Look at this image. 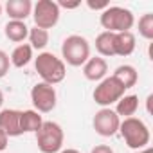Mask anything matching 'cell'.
<instances>
[{
    "instance_id": "obj_20",
    "label": "cell",
    "mask_w": 153,
    "mask_h": 153,
    "mask_svg": "<svg viewBox=\"0 0 153 153\" xmlns=\"http://www.w3.org/2000/svg\"><path fill=\"white\" fill-rule=\"evenodd\" d=\"M27 38H29V45L33 47V51L34 49L42 51L49 43V31L40 29V27H29V36Z\"/></svg>"
},
{
    "instance_id": "obj_10",
    "label": "cell",
    "mask_w": 153,
    "mask_h": 153,
    "mask_svg": "<svg viewBox=\"0 0 153 153\" xmlns=\"http://www.w3.org/2000/svg\"><path fill=\"white\" fill-rule=\"evenodd\" d=\"M20 114L22 110H16V108L0 110V130L7 137H20L24 133L20 126Z\"/></svg>"
},
{
    "instance_id": "obj_22",
    "label": "cell",
    "mask_w": 153,
    "mask_h": 153,
    "mask_svg": "<svg viewBox=\"0 0 153 153\" xmlns=\"http://www.w3.org/2000/svg\"><path fill=\"white\" fill-rule=\"evenodd\" d=\"M9 65H11V61H9V54H7L6 51L0 49V79H2L4 76L9 72Z\"/></svg>"
},
{
    "instance_id": "obj_23",
    "label": "cell",
    "mask_w": 153,
    "mask_h": 153,
    "mask_svg": "<svg viewBox=\"0 0 153 153\" xmlns=\"http://www.w3.org/2000/svg\"><path fill=\"white\" fill-rule=\"evenodd\" d=\"M87 6L94 11H105L110 4L106 2V0H101V2H94V0H87Z\"/></svg>"
},
{
    "instance_id": "obj_28",
    "label": "cell",
    "mask_w": 153,
    "mask_h": 153,
    "mask_svg": "<svg viewBox=\"0 0 153 153\" xmlns=\"http://www.w3.org/2000/svg\"><path fill=\"white\" fill-rule=\"evenodd\" d=\"M135 153H153V149H151V148H144V149H139V151H135Z\"/></svg>"
},
{
    "instance_id": "obj_2",
    "label": "cell",
    "mask_w": 153,
    "mask_h": 153,
    "mask_svg": "<svg viewBox=\"0 0 153 153\" xmlns=\"http://www.w3.org/2000/svg\"><path fill=\"white\" fill-rule=\"evenodd\" d=\"M119 133L124 139L126 146L131 148V149H135V151L148 148L149 139H151L149 128L146 126V123L142 119H137V117L123 119L121 124H119Z\"/></svg>"
},
{
    "instance_id": "obj_17",
    "label": "cell",
    "mask_w": 153,
    "mask_h": 153,
    "mask_svg": "<svg viewBox=\"0 0 153 153\" xmlns=\"http://www.w3.org/2000/svg\"><path fill=\"white\" fill-rule=\"evenodd\" d=\"M43 124L42 115L36 110H22L20 114V126L24 133H36L40 126Z\"/></svg>"
},
{
    "instance_id": "obj_3",
    "label": "cell",
    "mask_w": 153,
    "mask_h": 153,
    "mask_svg": "<svg viewBox=\"0 0 153 153\" xmlns=\"http://www.w3.org/2000/svg\"><path fill=\"white\" fill-rule=\"evenodd\" d=\"M90 58V43L81 34H70L61 43V59L70 67H81Z\"/></svg>"
},
{
    "instance_id": "obj_15",
    "label": "cell",
    "mask_w": 153,
    "mask_h": 153,
    "mask_svg": "<svg viewBox=\"0 0 153 153\" xmlns=\"http://www.w3.org/2000/svg\"><path fill=\"white\" fill-rule=\"evenodd\" d=\"M4 34L9 42L15 43H22L27 36H29V27L25 25V22H18V20H9L4 27Z\"/></svg>"
},
{
    "instance_id": "obj_7",
    "label": "cell",
    "mask_w": 153,
    "mask_h": 153,
    "mask_svg": "<svg viewBox=\"0 0 153 153\" xmlns=\"http://www.w3.org/2000/svg\"><path fill=\"white\" fill-rule=\"evenodd\" d=\"M59 15H61V9L58 7L56 2H52V0H38V2L33 6L34 27L49 31L59 22Z\"/></svg>"
},
{
    "instance_id": "obj_4",
    "label": "cell",
    "mask_w": 153,
    "mask_h": 153,
    "mask_svg": "<svg viewBox=\"0 0 153 153\" xmlns=\"http://www.w3.org/2000/svg\"><path fill=\"white\" fill-rule=\"evenodd\" d=\"M99 24L108 33H126L133 27L135 16L128 7L121 6H108L105 11H101Z\"/></svg>"
},
{
    "instance_id": "obj_18",
    "label": "cell",
    "mask_w": 153,
    "mask_h": 153,
    "mask_svg": "<svg viewBox=\"0 0 153 153\" xmlns=\"http://www.w3.org/2000/svg\"><path fill=\"white\" fill-rule=\"evenodd\" d=\"M31 59H33V47H31L29 43H20V45H16V47L13 49L11 56H9L11 65L16 67V68H22V67L29 65Z\"/></svg>"
},
{
    "instance_id": "obj_30",
    "label": "cell",
    "mask_w": 153,
    "mask_h": 153,
    "mask_svg": "<svg viewBox=\"0 0 153 153\" xmlns=\"http://www.w3.org/2000/svg\"><path fill=\"white\" fill-rule=\"evenodd\" d=\"M2 9H4V7H2V4H0V15H2Z\"/></svg>"
},
{
    "instance_id": "obj_12",
    "label": "cell",
    "mask_w": 153,
    "mask_h": 153,
    "mask_svg": "<svg viewBox=\"0 0 153 153\" xmlns=\"http://www.w3.org/2000/svg\"><path fill=\"white\" fill-rule=\"evenodd\" d=\"M4 9H6L9 20L25 22V18H29L33 15V2L31 0H7Z\"/></svg>"
},
{
    "instance_id": "obj_31",
    "label": "cell",
    "mask_w": 153,
    "mask_h": 153,
    "mask_svg": "<svg viewBox=\"0 0 153 153\" xmlns=\"http://www.w3.org/2000/svg\"><path fill=\"white\" fill-rule=\"evenodd\" d=\"M2 153H4V151H2Z\"/></svg>"
},
{
    "instance_id": "obj_6",
    "label": "cell",
    "mask_w": 153,
    "mask_h": 153,
    "mask_svg": "<svg viewBox=\"0 0 153 153\" xmlns=\"http://www.w3.org/2000/svg\"><path fill=\"white\" fill-rule=\"evenodd\" d=\"M124 87L114 78V76H106L105 79H101L97 83V87L94 88V101L103 106V108H110L112 105H115L123 96H124Z\"/></svg>"
},
{
    "instance_id": "obj_21",
    "label": "cell",
    "mask_w": 153,
    "mask_h": 153,
    "mask_svg": "<svg viewBox=\"0 0 153 153\" xmlns=\"http://www.w3.org/2000/svg\"><path fill=\"white\" fill-rule=\"evenodd\" d=\"M139 34L144 40H153V13H146L139 18Z\"/></svg>"
},
{
    "instance_id": "obj_8",
    "label": "cell",
    "mask_w": 153,
    "mask_h": 153,
    "mask_svg": "<svg viewBox=\"0 0 153 153\" xmlns=\"http://www.w3.org/2000/svg\"><path fill=\"white\" fill-rule=\"evenodd\" d=\"M31 101L38 114H49L56 108V103H58L56 88L49 83L40 81L31 88Z\"/></svg>"
},
{
    "instance_id": "obj_14",
    "label": "cell",
    "mask_w": 153,
    "mask_h": 153,
    "mask_svg": "<svg viewBox=\"0 0 153 153\" xmlns=\"http://www.w3.org/2000/svg\"><path fill=\"white\" fill-rule=\"evenodd\" d=\"M112 76L124 87V90L133 88L139 81V74H137V68L133 65H119Z\"/></svg>"
},
{
    "instance_id": "obj_26",
    "label": "cell",
    "mask_w": 153,
    "mask_h": 153,
    "mask_svg": "<svg viewBox=\"0 0 153 153\" xmlns=\"http://www.w3.org/2000/svg\"><path fill=\"white\" fill-rule=\"evenodd\" d=\"M7 142H9V137H7L2 130H0V153H2V151L7 148Z\"/></svg>"
},
{
    "instance_id": "obj_1",
    "label": "cell",
    "mask_w": 153,
    "mask_h": 153,
    "mask_svg": "<svg viewBox=\"0 0 153 153\" xmlns=\"http://www.w3.org/2000/svg\"><path fill=\"white\" fill-rule=\"evenodd\" d=\"M34 68H36L38 76L42 78V81L49 83L52 87L61 83L67 76V67H65L63 59L58 58L56 54L45 52V51L34 58Z\"/></svg>"
},
{
    "instance_id": "obj_16",
    "label": "cell",
    "mask_w": 153,
    "mask_h": 153,
    "mask_svg": "<svg viewBox=\"0 0 153 153\" xmlns=\"http://www.w3.org/2000/svg\"><path fill=\"white\" fill-rule=\"evenodd\" d=\"M137 110H139V97H137L135 94H128V96H123V97L115 103V110H114V112H115L119 117L128 119V117H133Z\"/></svg>"
},
{
    "instance_id": "obj_29",
    "label": "cell",
    "mask_w": 153,
    "mask_h": 153,
    "mask_svg": "<svg viewBox=\"0 0 153 153\" xmlns=\"http://www.w3.org/2000/svg\"><path fill=\"white\" fill-rule=\"evenodd\" d=\"M2 105H4V94H2V90H0V108H2Z\"/></svg>"
},
{
    "instance_id": "obj_27",
    "label": "cell",
    "mask_w": 153,
    "mask_h": 153,
    "mask_svg": "<svg viewBox=\"0 0 153 153\" xmlns=\"http://www.w3.org/2000/svg\"><path fill=\"white\" fill-rule=\"evenodd\" d=\"M59 153H81V151H78V149H74V148H67V149H61Z\"/></svg>"
},
{
    "instance_id": "obj_13",
    "label": "cell",
    "mask_w": 153,
    "mask_h": 153,
    "mask_svg": "<svg viewBox=\"0 0 153 153\" xmlns=\"http://www.w3.org/2000/svg\"><path fill=\"white\" fill-rule=\"evenodd\" d=\"M135 34L131 31H126V33H115L114 36V51H115V56H130L133 51H135Z\"/></svg>"
},
{
    "instance_id": "obj_24",
    "label": "cell",
    "mask_w": 153,
    "mask_h": 153,
    "mask_svg": "<svg viewBox=\"0 0 153 153\" xmlns=\"http://www.w3.org/2000/svg\"><path fill=\"white\" fill-rule=\"evenodd\" d=\"M58 4V7L61 9H76V7H79L81 6V2H65V0H59V2H56Z\"/></svg>"
},
{
    "instance_id": "obj_11",
    "label": "cell",
    "mask_w": 153,
    "mask_h": 153,
    "mask_svg": "<svg viewBox=\"0 0 153 153\" xmlns=\"http://www.w3.org/2000/svg\"><path fill=\"white\" fill-rule=\"evenodd\" d=\"M106 74H108V63L101 56H94V58L90 56L83 65V76L88 81H101L106 78Z\"/></svg>"
},
{
    "instance_id": "obj_9",
    "label": "cell",
    "mask_w": 153,
    "mask_h": 153,
    "mask_svg": "<svg viewBox=\"0 0 153 153\" xmlns=\"http://www.w3.org/2000/svg\"><path fill=\"white\" fill-rule=\"evenodd\" d=\"M119 124H121V117L112 108L97 110L92 119V126H94L96 133L101 137H114L119 131Z\"/></svg>"
},
{
    "instance_id": "obj_19",
    "label": "cell",
    "mask_w": 153,
    "mask_h": 153,
    "mask_svg": "<svg viewBox=\"0 0 153 153\" xmlns=\"http://www.w3.org/2000/svg\"><path fill=\"white\" fill-rule=\"evenodd\" d=\"M114 36H115V33H108V31H103L101 34H97V38H96V51L99 52L101 58L115 56V51H114Z\"/></svg>"
},
{
    "instance_id": "obj_5",
    "label": "cell",
    "mask_w": 153,
    "mask_h": 153,
    "mask_svg": "<svg viewBox=\"0 0 153 153\" xmlns=\"http://www.w3.org/2000/svg\"><path fill=\"white\" fill-rule=\"evenodd\" d=\"M63 128L54 121H43V124L36 131V144L42 153H59L63 148Z\"/></svg>"
},
{
    "instance_id": "obj_25",
    "label": "cell",
    "mask_w": 153,
    "mask_h": 153,
    "mask_svg": "<svg viewBox=\"0 0 153 153\" xmlns=\"http://www.w3.org/2000/svg\"><path fill=\"white\" fill-rule=\"evenodd\" d=\"M90 153H114V149H112L108 144H97V146L92 148Z\"/></svg>"
}]
</instances>
